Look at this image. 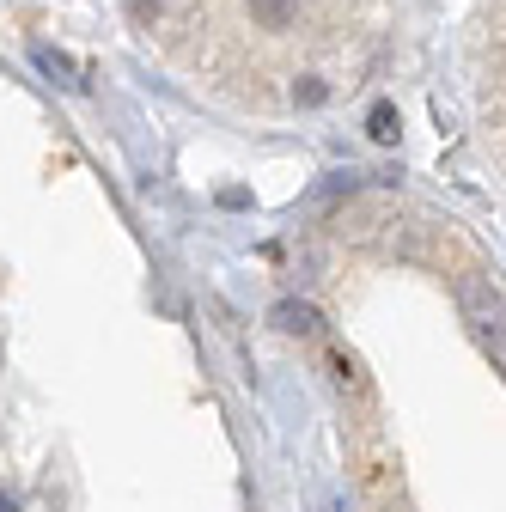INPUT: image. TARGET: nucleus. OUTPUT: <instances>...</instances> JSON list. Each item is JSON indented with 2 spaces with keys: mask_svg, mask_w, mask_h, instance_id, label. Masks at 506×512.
<instances>
[{
  "mask_svg": "<svg viewBox=\"0 0 506 512\" xmlns=\"http://www.w3.org/2000/svg\"><path fill=\"white\" fill-rule=\"evenodd\" d=\"M0 512H13V506H7V494H0Z\"/></svg>",
  "mask_w": 506,
  "mask_h": 512,
  "instance_id": "8",
  "label": "nucleus"
},
{
  "mask_svg": "<svg viewBox=\"0 0 506 512\" xmlns=\"http://www.w3.org/2000/svg\"><path fill=\"white\" fill-rule=\"evenodd\" d=\"M330 372H336V384H342V391H354V397H372V384H366V372H360V360H354L348 348H330Z\"/></svg>",
  "mask_w": 506,
  "mask_h": 512,
  "instance_id": "4",
  "label": "nucleus"
},
{
  "mask_svg": "<svg viewBox=\"0 0 506 512\" xmlns=\"http://www.w3.org/2000/svg\"><path fill=\"white\" fill-rule=\"evenodd\" d=\"M275 330H287V336H318L324 330V317L318 311H311V305H275Z\"/></svg>",
  "mask_w": 506,
  "mask_h": 512,
  "instance_id": "3",
  "label": "nucleus"
},
{
  "mask_svg": "<svg viewBox=\"0 0 506 512\" xmlns=\"http://www.w3.org/2000/svg\"><path fill=\"white\" fill-rule=\"evenodd\" d=\"M293 98H299V104H324V98H330V86H324L318 74H305V80L293 86Z\"/></svg>",
  "mask_w": 506,
  "mask_h": 512,
  "instance_id": "7",
  "label": "nucleus"
},
{
  "mask_svg": "<svg viewBox=\"0 0 506 512\" xmlns=\"http://www.w3.org/2000/svg\"><path fill=\"white\" fill-rule=\"evenodd\" d=\"M366 135H372L378 147H391V141L403 135V116H397L391 104H372V116H366Z\"/></svg>",
  "mask_w": 506,
  "mask_h": 512,
  "instance_id": "5",
  "label": "nucleus"
},
{
  "mask_svg": "<svg viewBox=\"0 0 506 512\" xmlns=\"http://www.w3.org/2000/svg\"><path fill=\"white\" fill-rule=\"evenodd\" d=\"M250 25H263V31H293V25H299V0H250Z\"/></svg>",
  "mask_w": 506,
  "mask_h": 512,
  "instance_id": "2",
  "label": "nucleus"
},
{
  "mask_svg": "<svg viewBox=\"0 0 506 512\" xmlns=\"http://www.w3.org/2000/svg\"><path fill=\"white\" fill-rule=\"evenodd\" d=\"M391 512H397V506H391Z\"/></svg>",
  "mask_w": 506,
  "mask_h": 512,
  "instance_id": "9",
  "label": "nucleus"
},
{
  "mask_svg": "<svg viewBox=\"0 0 506 512\" xmlns=\"http://www.w3.org/2000/svg\"><path fill=\"white\" fill-rule=\"evenodd\" d=\"M464 317H470V330H476V342L494 354V366H500V293L488 287V281H464Z\"/></svg>",
  "mask_w": 506,
  "mask_h": 512,
  "instance_id": "1",
  "label": "nucleus"
},
{
  "mask_svg": "<svg viewBox=\"0 0 506 512\" xmlns=\"http://www.w3.org/2000/svg\"><path fill=\"white\" fill-rule=\"evenodd\" d=\"M37 68H43V74H55L61 86H80V80H74L80 68H74V61H68V55H55V49H37Z\"/></svg>",
  "mask_w": 506,
  "mask_h": 512,
  "instance_id": "6",
  "label": "nucleus"
}]
</instances>
